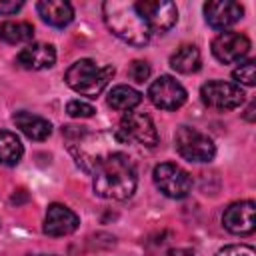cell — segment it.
I'll list each match as a JSON object with an SVG mask.
<instances>
[{"instance_id":"cell-1","label":"cell","mask_w":256,"mask_h":256,"mask_svg":"<svg viewBox=\"0 0 256 256\" xmlns=\"http://www.w3.org/2000/svg\"><path fill=\"white\" fill-rule=\"evenodd\" d=\"M138 184L132 158L124 152H110L94 168V192L108 200H128Z\"/></svg>"},{"instance_id":"cell-2","label":"cell","mask_w":256,"mask_h":256,"mask_svg":"<svg viewBox=\"0 0 256 256\" xmlns=\"http://www.w3.org/2000/svg\"><path fill=\"white\" fill-rule=\"evenodd\" d=\"M102 16L108 30L132 46H146L150 42V28L136 10V2L108 0L102 4Z\"/></svg>"},{"instance_id":"cell-3","label":"cell","mask_w":256,"mask_h":256,"mask_svg":"<svg viewBox=\"0 0 256 256\" xmlns=\"http://www.w3.org/2000/svg\"><path fill=\"white\" fill-rule=\"evenodd\" d=\"M112 76H114L112 66H98L94 60L82 58L66 70L64 80L74 92L88 98H96L108 86Z\"/></svg>"},{"instance_id":"cell-4","label":"cell","mask_w":256,"mask_h":256,"mask_svg":"<svg viewBox=\"0 0 256 256\" xmlns=\"http://www.w3.org/2000/svg\"><path fill=\"white\" fill-rule=\"evenodd\" d=\"M114 138L122 144L134 142L140 146L154 148L158 144V130L152 118L144 112H126L114 132Z\"/></svg>"},{"instance_id":"cell-5","label":"cell","mask_w":256,"mask_h":256,"mask_svg":"<svg viewBox=\"0 0 256 256\" xmlns=\"http://www.w3.org/2000/svg\"><path fill=\"white\" fill-rule=\"evenodd\" d=\"M174 148L188 162H210L216 154L214 140L192 126H180L176 130Z\"/></svg>"},{"instance_id":"cell-6","label":"cell","mask_w":256,"mask_h":256,"mask_svg":"<svg viewBox=\"0 0 256 256\" xmlns=\"http://www.w3.org/2000/svg\"><path fill=\"white\" fill-rule=\"evenodd\" d=\"M152 178H154L156 188L164 196L174 198V200L186 198L192 190V176L182 166H178L174 162H162V164L154 166Z\"/></svg>"},{"instance_id":"cell-7","label":"cell","mask_w":256,"mask_h":256,"mask_svg":"<svg viewBox=\"0 0 256 256\" xmlns=\"http://www.w3.org/2000/svg\"><path fill=\"white\" fill-rule=\"evenodd\" d=\"M244 90L234 84V82H224V80H210L202 84L200 88V98L206 106L214 110H234L240 108L244 102Z\"/></svg>"},{"instance_id":"cell-8","label":"cell","mask_w":256,"mask_h":256,"mask_svg":"<svg viewBox=\"0 0 256 256\" xmlns=\"http://www.w3.org/2000/svg\"><path fill=\"white\" fill-rule=\"evenodd\" d=\"M138 14L148 24L150 32H168L178 22V8L170 0H140L136 2Z\"/></svg>"},{"instance_id":"cell-9","label":"cell","mask_w":256,"mask_h":256,"mask_svg":"<svg viewBox=\"0 0 256 256\" xmlns=\"http://www.w3.org/2000/svg\"><path fill=\"white\" fill-rule=\"evenodd\" d=\"M148 98L160 110H176L186 102L188 94H186V88L178 80L164 74L150 84Z\"/></svg>"},{"instance_id":"cell-10","label":"cell","mask_w":256,"mask_h":256,"mask_svg":"<svg viewBox=\"0 0 256 256\" xmlns=\"http://www.w3.org/2000/svg\"><path fill=\"white\" fill-rule=\"evenodd\" d=\"M250 48H252V44H250L248 36H244L240 32H220L212 40V54L222 64H236V62L244 60L248 56Z\"/></svg>"},{"instance_id":"cell-11","label":"cell","mask_w":256,"mask_h":256,"mask_svg":"<svg viewBox=\"0 0 256 256\" xmlns=\"http://www.w3.org/2000/svg\"><path fill=\"white\" fill-rule=\"evenodd\" d=\"M222 224L230 234H252L256 230V204L252 200H240L230 204L222 214Z\"/></svg>"},{"instance_id":"cell-12","label":"cell","mask_w":256,"mask_h":256,"mask_svg":"<svg viewBox=\"0 0 256 256\" xmlns=\"http://www.w3.org/2000/svg\"><path fill=\"white\" fill-rule=\"evenodd\" d=\"M244 14L242 4L234 0H210L204 4V18L210 28L214 30H224L234 26Z\"/></svg>"},{"instance_id":"cell-13","label":"cell","mask_w":256,"mask_h":256,"mask_svg":"<svg viewBox=\"0 0 256 256\" xmlns=\"http://www.w3.org/2000/svg\"><path fill=\"white\" fill-rule=\"evenodd\" d=\"M80 224V218L76 212H72L68 206L64 204H50L46 210V218H44V234L58 238V236H68L72 234Z\"/></svg>"},{"instance_id":"cell-14","label":"cell","mask_w":256,"mask_h":256,"mask_svg":"<svg viewBox=\"0 0 256 256\" xmlns=\"http://www.w3.org/2000/svg\"><path fill=\"white\" fill-rule=\"evenodd\" d=\"M56 62V50L52 44L32 42L22 48L16 56V64L24 70H46L52 68Z\"/></svg>"},{"instance_id":"cell-15","label":"cell","mask_w":256,"mask_h":256,"mask_svg":"<svg viewBox=\"0 0 256 256\" xmlns=\"http://www.w3.org/2000/svg\"><path fill=\"white\" fill-rule=\"evenodd\" d=\"M38 16L54 28H64L74 20V8L66 0H42L36 4Z\"/></svg>"},{"instance_id":"cell-16","label":"cell","mask_w":256,"mask_h":256,"mask_svg":"<svg viewBox=\"0 0 256 256\" xmlns=\"http://www.w3.org/2000/svg\"><path fill=\"white\" fill-rule=\"evenodd\" d=\"M12 122L16 124V128H20V132L30 138V140H36V142H42L50 136L52 132V124L38 116V114H32V112H26V110H20L12 116Z\"/></svg>"},{"instance_id":"cell-17","label":"cell","mask_w":256,"mask_h":256,"mask_svg":"<svg viewBox=\"0 0 256 256\" xmlns=\"http://www.w3.org/2000/svg\"><path fill=\"white\" fill-rule=\"evenodd\" d=\"M170 66L178 74H194L202 66V56L200 50L194 44H184L180 46L172 56H170Z\"/></svg>"},{"instance_id":"cell-18","label":"cell","mask_w":256,"mask_h":256,"mask_svg":"<svg viewBox=\"0 0 256 256\" xmlns=\"http://www.w3.org/2000/svg\"><path fill=\"white\" fill-rule=\"evenodd\" d=\"M140 102H142V94L126 84H118L108 92V106L124 114L132 112V108H136Z\"/></svg>"},{"instance_id":"cell-19","label":"cell","mask_w":256,"mask_h":256,"mask_svg":"<svg viewBox=\"0 0 256 256\" xmlns=\"http://www.w3.org/2000/svg\"><path fill=\"white\" fill-rule=\"evenodd\" d=\"M24 146L20 138L14 132L0 130V164L4 166H16L22 160Z\"/></svg>"},{"instance_id":"cell-20","label":"cell","mask_w":256,"mask_h":256,"mask_svg":"<svg viewBox=\"0 0 256 256\" xmlns=\"http://www.w3.org/2000/svg\"><path fill=\"white\" fill-rule=\"evenodd\" d=\"M34 38V26L30 22H2L0 24V40L6 44H24Z\"/></svg>"},{"instance_id":"cell-21","label":"cell","mask_w":256,"mask_h":256,"mask_svg":"<svg viewBox=\"0 0 256 256\" xmlns=\"http://www.w3.org/2000/svg\"><path fill=\"white\" fill-rule=\"evenodd\" d=\"M232 78L238 82V86H254L256 84V62L254 60H246L242 62L234 72Z\"/></svg>"},{"instance_id":"cell-22","label":"cell","mask_w":256,"mask_h":256,"mask_svg":"<svg viewBox=\"0 0 256 256\" xmlns=\"http://www.w3.org/2000/svg\"><path fill=\"white\" fill-rule=\"evenodd\" d=\"M66 112H68V116H72V118H90V116H94V106L92 104H88V102H82V100H70L68 104H66Z\"/></svg>"},{"instance_id":"cell-23","label":"cell","mask_w":256,"mask_h":256,"mask_svg":"<svg viewBox=\"0 0 256 256\" xmlns=\"http://www.w3.org/2000/svg\"><path fill=\"white\" fill-rule=\"evenodd\" d=\"M128 76H130V80H134V82H138V84L146 82L148 76H150V66H148V62H146V60H134V62H130V66H128Z\"/></svg>"},{"instance_id":"cell-24","label":"cell","mask_w":256,"mask_h":256,"mask_svg":"<svg viewBox=\"0 0 256 256\" xmlns=\"http://www.w3.org/2000/svg\"><path fill=\"white\" fill-rule=\"evenodd\" d=\"M216 256H256V252L248 244H230V246L220 248Z\"/></svg>"},{"instance_id":"cell-25","label":"cell","mask_w":256,"mask_h":256,"mask_svg":"<svg viewBox=\"0 0 256 256\" xmlns=\"http://www.w3.org/2000/svg\"><path fill=\"white\" fill-rule=\"evenodd\" d=\"M24 4L22 2H16V0H0V16H10V14H16Z\"/></svg>"},{"instance_id":"cell-26","label":"cell","mask_w":256,"mask_h":256,"mask_svg":"<svg viewBox=\"0 0 256 256\" xmlns=\"http://www.w3.org/2000/svg\"><path fill=\"white\" fill-rule=\"evenodd\" d=\"M164 256H196V252L190 248H170Z\"/></svg>"},{"instance_id":"cell-27","label":"cell","mask_w":256,"mask_h":256,"mask_svg":"<svg viewBox=\"0 0 256 256\" xmlns=\"http://www.w3.org/2000/svg\"><path fill=\"white\" fill-rule=\"evenodd\" d=\"M254 110H256V102H250V106H248V110H246V114H244V118H246L248 122H254Z\"/></svg>"},{"instance_id":"cell-28","label":"cell","mask_w":256,"mask_h":256,"mask_svg":"<svg viewBox=\"0 0 256 256\" xmlns=\"http://www.w3.org/2000/svg\"><path fill=\"white\" fill-rule=\"evenodd\" d=\"M42 256H48V254H42ZM50 256H54V254H50Z\"/></svg>"}]
</instances>
